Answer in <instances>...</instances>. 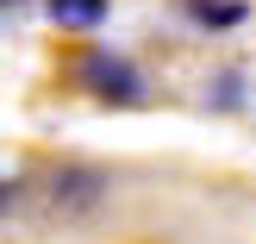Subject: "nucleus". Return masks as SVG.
Wrapping results in <instances>:
<instances>
[{
    "instance_id": "nucleus-1",
    "label": "nucleus",
    "mask_w": 256,
    "mask_h": 244,
    "mask_svg": "<svg viewBox=\"0 0 256 244\" xmlns=\"http://www.w3.org/2000/svg\"><path fill=\"white\" fill-rule=\"evenodd\" d=\"M82 82L94 88L100 100H119V107L144 100V75H138L125 57H112V50H88V57H82Z\"/></svg>"
},
{
    "instance_id": "nucleus-2",
    "label": "nucleus",
    "mask_w": 256,
    "mask_h": 244,
    "mask_svg": "<svg viewBox=\"0 0 256 244\" xmlns=\"http://www.w3.org/2000/svg\"><path fill=\"white\" fill-rule=\"evenodd\" d=\"M182 13L194 25H206V32H232V25H244V0H182Z\"/></svg>"
},
{
    "instance_id": "nucleus-3",
    "label": "nucleus",
    "mask_w": 256,
    "mask_h": 244,
    "mask_svg": "<svg viewBox=\"0 0 256 244\" xmlns=\"http://www.w3.org/2000/svg\"><path fill=\"white\" fill-rule=\"evenodd\" d=\"M50 19H56L62 32H94V25L106 19V0H50Z\"/></svg>"
}]
</instances>
